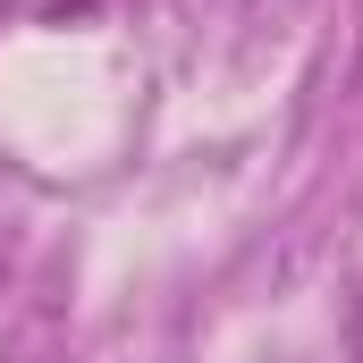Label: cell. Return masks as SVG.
<instances>
[{"mask_svg":"<svg viewBox=\"0 0 363 363\" xmlns=\"http://www.w3.org/2000/svg\"><path fill=\"white\" fill-rule=\"evenodd\" d=\"M0 279H9V262H0Z\"/></svg>","mask_w":363,"mask_h":363,"instance_id":"2","label":"cell"},{"mask_svg":"<svg viewBox=\"0 0 363 363\" xmlns=\"http://www.w3.org/2000/svg\"><path fill=\"white\" fill-rule=\"evenodd\" d=\"M347 355L363 363V287H355V296H347Z\"/></svg>","mask_w":363,"mask_h":363,"instance_id":"1","label":"cell"}]
</instances>
